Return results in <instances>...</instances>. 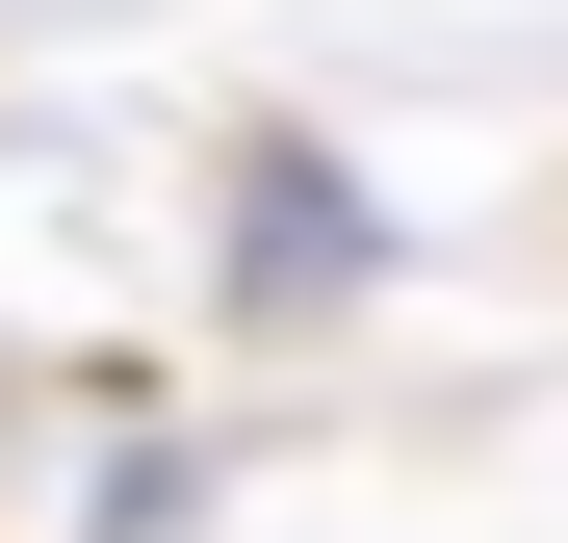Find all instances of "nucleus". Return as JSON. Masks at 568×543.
Segmentation results:
<instances>
[{"label":"nucleus","mask_w":568,"mask_h":543,"mask_svg":"<svg viewBox=\"0 0 568 543\" xmlns=\"http://www.w3.org/2000/svg\"><path fill=\"white\" fill-rule=\"evenodd\" d=\"M284 285H362V181L258 130V181H233V311H284Z\"/></svg>","instance_id":"1"}]
</instances>
